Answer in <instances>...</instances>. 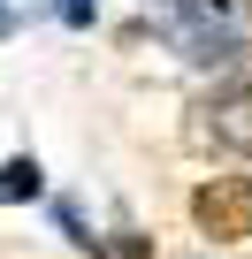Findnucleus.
<instances>
[{
    "instance_id": "obj_1",
    "label": "nucleus",
    "mask_w": 252,
    "mask_h": 259,
    "mask_svg": "<svg viewBox=\"0 0 252 259\" xmlns=\"http://www.w3.org/2000/svg\"><path fill=\"white\" fill-rule=\"evenodd\" d=\"M191 221L214 236V244H237L252 236V176H214L191 191Z\"/></svg>"
},
{
    "instance_id": "obj_2",
    "label": "nucleus",
    "mask_w": 252,
    "mask_h": 259,
    "mask_svg": "<svg viewBox=\"0 0 252 259\" xmlns=\"http://www.w3.org/2000/svg\"><path fill=\"white\" fill-rule=\"evenodd\" d=\"M168 46H176L184 61H199V69H229V61L244 54V38H237L229 23H191V16L168 23Z\"/></svg>"
},
{
    "instance_id": "obj_3",
    "label": "nucleus",
    "mask_w": 252,
    "mask_h": 259,
    "mask_svg": "<svg viewBox=\"0 0 252 259\" xmlns=\"http://www.w3.org/2000/svg\"><path fill=\"white\" fill-rule=\"evenodd\" d=\"M206 138L229 145V153H252V92H222L206 107Z\"/></svg>"
},
{
    "instance_id": "obj_4",
    "label": "nucleus",
    "mask_w": 252,
    "mask_h": 259,
    "mask_svg": "<svg viewBox=\"0 0 252 259\" xmlns=\"http://www.w3.org/2000/svg\"><path fill=\"white\" fill-rule=\"evenodd\" d=\"M46 191V168L23 153V160H8V168H0V198H39Z\"/></svg>"
},
{
    "instance_id": "obj_5",
    "label": "nucleus",
    "mask_w": 252,
    "mask_h": 259,
    "mask_svg": "<svg viewBox=\"0 0 252 259\" xmlns=\"http://www.w3.org/2000/svg\"><path fill=\"white\" fill-rule=\"evenodd\" d=\"M99 259H153V236H138V229H115V236H99Z\"/></svg>"
},
{
    "instance_id": "obj_6",
    "label": "nucleus",
    "mask_w": 252,
    "mask_h": 259,
    "mask_svg": "<svg viewBox=\"0 0 252 259\" xmlns=\"http://www.w3.org/2000/svg\"><path fill=\"white\" fill-rule=\"evenodd\" d=\"M92 16H99V0H61V23H77V31H84Z\"/></svg>"
},
{
    "instance_id": "obj_7",
    "label": "nucleus",
    "mask_w": 252,
    "mask_h": 259,
    "mask_svg": "<svg viewBox=\"0 0 252 259\" xmlns=\"http://www.w3.org/2000/svg\"><path fill=\"white\" fill-rule=\"evenodd\" d=\"M0 31H8V16H0Z\"/></svg>"
}]
</instances>
